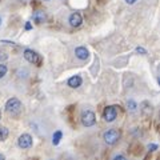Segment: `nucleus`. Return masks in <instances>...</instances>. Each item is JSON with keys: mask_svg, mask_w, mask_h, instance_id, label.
Wrapping results in <instances>:
<instances>
[{"mask_svg": "<svg viewBox=\"0 0 160 160\" xmlns=\"http://www.w3.org/2000/svg\"><path fill=\"white\" fill-rule=\"evenodd\" d=\"M6 111H7V113L12 115V116H16V115L22 112V103H20L16 98L9 99L6 103Z\"/></svg>", "mask_w": 160, "mask_h": 160, "instance_id": "nucleus-1", "label": "nucleus"}, {"mask_svg": "<svg viewBox=\"0 0 160 160\" xmlns=\"http://www.w3.org/2000/svg\"><path fill=\"white\" fill-rule=\"evenodd\" d=\"M24 59H26L27 62L32 63V64H36V66H40L42 62H43V59L40 58V55L36 51H33V49H29V48H27L26 51H24Z\"/></svg>", "mask_w": 160, "mask_h": 160, "instance_id": "nucleus-2", "label": "nucleus"}, {"mask_svg": "<svg viewBox=\"0 0 160 160\" xmlns=\"http://www.w3.org/2000/svg\"><path fill=\"white\" fill-rule=\"evenodd\" d=\"M103 138H104L106 144H108V146H113V144L118 143V140L120 139V132L116 131V129H108L107 132H104Z\"/></svg>", "mask_w": 160, "mask_h": 160, "instance_id": "nucleus-3", "label": "nucleus"}, {"mask_svg": "<svg viewBox=\"0 0 160 160\" xmlns=\"http://www.w3.org/2000/svg\"><path fill=\"white\" fill-rule=\"evenodd\" d=\"M33 144V140H32V136L28 133H23L20 135L19 139H18V146L23 149H27V148H31Z\"/></svg>", "mask_w": 160, "mask_h": 160, "instance_id": "nucleus-4", "label": "nucleus"}, {"mask_svg": "<svg viewBox=\"0 0 160 160\" xmlns=\"http://www.w3.org/2000/svg\"><path fill=\"white\" fill-rule=\"evenodd\" d=\"M82 123H83V126H86V127L95 126V123H96V116H95V113L92 111H84L82 113Z\"/></svg>", "mask_w": 160, "mask_h": 160, "instance_id": "nucleus-5", "label": "nucleus"}, {"mask_svg": "<svg viewBox=\"0 0 160 160\" xmlns=\"http://www.w3.org/2000/svg\"><path fill=\"white\" fill-rule=\"evenodd\" d=\"M118 116V112H116V108H115L113 106H109V107H106L104 108V112H103V118L106 122L111 123L113 122L115 119H116Z\"/></svg>", "mask_w": 160, "mask_h": 160, "instance_id": "nucleus-6", "label": "nucleus"}, {"mask_svg": "<svg viewBox=\"0 0 160 160\" xmlns=\"http://www.w3.org/2000/svg\"><path fill=\"white\" fill-rule=\"evenodd\" d=\"M82 23H83V18L79 12H73L71 16H69V24H71V27L76 28L79 26H82Z\"/></svg>", "mask_w": 160, "mask_h": 160, "instance_id": "nucleus-7", "label": "nucleus"}, {"mask_svg": "<svg viewBox=\"0 0 160 160\" xmlns=\"http://www.w3.org/2000/svg\"><path fill=\"white\" fill-rule=\"evenodd\" d=\"M67 83H68V86L71 87V88H79L80 86H82L83 80H82V78H80L79 75H75V76H72V78L68 79Z\"/></svg>", "mask_w": 160, "mask_h": 160, "instance_id": "nucleus-8", "label": "nucleus"}, {"mask_svg": "<svg viewBox=\"0 0 160 160\" xmlns=\"http://www.w3.org/2000/svg\"><path fill=\"white\" fill-rule=\"evenodd\" d=\"M75 53H76L78 59H80V60H86V59H88V56H89L88 49H87L86 47H78L76 49H75Z\"/></svg>", "mask_w": 160, "mask_h": 160, "instance_id": "nucleus-9", "label": "nucleus"}, {"mask_svg": "<svg viewBox=\"0 0 160 160\" xmlns=\"http://www.w3.org/2000/svg\"><path fill=\"white\" fill-rule=\"evenodd\" d=\"M32 19L36 23H43L44 20H46V13H44L43 11H35L33 15H32Z\"/></svg>", "mask_w": 160, "mask_h": 160, "instance_id": "nucleus-10", "label": "nucleus"}, {"mask_svg": "<svg viewBox=\"0 0 160 160\" xmlns=\"http://www.w3.org/2000/svg\"><path fill=\"white\" fill-rule=\"evenodd\" d=\"M8 128L7 127H3L0 126V142H4L7 138H8Z\"/></svg>", "mask_w": 160, "mask_h": 160, "instance_id": "nucleus-11", "label": "nucleus"}, {"mask_svg": "<svg viewBox=\"0 0 160 160\" xmlns=\"http://www.w3.org/2000/svg\"><path fill=\"white\" fill-rule=\"evenodd\" d=\"M62 136H63V133L60 132V131H56L53 133V136H52V143L55 144V146H58V144L60 143V139H62Z\"/></svg>", "mask_w": 160, "mask_h": 160, "instance_id": "nucleus-12", "label": "nucleus"}, {"mask_svg": "<svg viewBox=\"0 0 160 160\" xmlns=\"http://www.w3.org/2000/svg\"><path fill=\"white\" fill-rule=\"evenodd\" d=\"M7 75V67L4 64H0V79L4 78Z\"/></svg>", "mask_w": 160, "mask_h": 160, "instance_id": "nucleus-13", "label": "nucleus"}, {"mask_svg": "<svg viewBox=\"0 0 160 160\" xmlns=\"http://www.w3.org/2000/svg\"><path fill=\"white\" fill-rule=\"evenodd\" d=\"M127 106H128L129 109H132V111H135V109H136V103L132 102V100H129V102L127 103Z\"/></svg>", "mask_w": 160, "mask_h": 160, "instance_id": "nucleus-14", "label": "nucleus"}, {"mask_svg": "<svg viewBox=\"0 0 160 160\" xmlns=\"http://www.w3.org/2000/svg\"><path fill=\"white\" fill-rule=\"evenodd\" d=\"M136 52L140 53V55H147V51H146L144 48H142V47H138V48H136Z\"/></svg>", "mask_w": 160, "mask_h": 160, "instance_id": "nucleus-15", "label": "nucleus"}, {"mask_svg": "<svg viewBox=\"0 0 160 160\" xmlns=\"http://www.w3.org/2000/svg\"><path fill=\"white\" fill-rule=\"evenodd\" d=\"M148 149L149 151H155V149H158V146L156 144H148Z\"/></svg>", "mask_w": 160, "mask_h": 160, "instance_id": "nucleus-16", "label": "nucleus"}, {"mask_svg": "<svg viewBox=\"0 0 160 160\" xmlns=\"http://www.w3.org/2000/svg\"><path fill=\"white\" fill-rule=\"evenodd\" d=\"M124 2H126L127 4H135V3L138 2V0H124Z\"/></svg>", "mask_w": 160, "mask_h": 160, "instance_id": "nucleus-17", "label": "nucleus"}, {"mask_svg": "<svg viewBox=\"0 0 160 160\" xmlns=\"http://www.w3.org/2000/svg\"><path fill=\"white\" fill-rule=\"evenodd\" d=\"M115 159H124V156H123V155H118V156H115Z\"/></svg>", "mask_w": 160, "mask_h": 160, "instance_id": "nucleus-18", "label": "nucleus"}, {"mask_svg": "<svg viewBox=\"0 0 160 160\" xmlns=\"http://www.w3.org/2000/svg\"><path fill=\"white\" fill-rule=\"evenodd\" d=\"M26 28H27V29H31V24H29V23H27V26H26Z\"/></svg>", "mask_w": 160, "mask_h": 160, "instance_id": "nucleus-19", "label": "nucleus"}, {"mask_svg": "<svg viewBox=\"0 0 160 160\" xmlns=\"http://www.w3.org/2000/svg\"><path fill=\"white\" fill-rule=\"evenodd\" d=\"M4 159V155H2V153H0V160H3Z\"/></svg>", "mask_w": 160, "mask_h": 160, "instance_id": "nucleus-20", "label": "nucleus"}, {"mask_svg": "<svg viewBox=\"0 0 160 160\" xmlns=\"http://www.w3.org/2000/svg\"><path fill=\"white\" fill-rule=\"evenodd\" d=\"M0 119H2V111H0Z\"/></svg>", "mask_w": 160, "mask_h": 160, "instance_id": "nucleus-21", "label": "nucleus"}, {"mask_svg": "<svg viewBox=\"0 0 160 160\" xmlns=\"http://www.w3.org/2000/svg\"><path fill=\"white\" fill-rule=\"evenodd\" d=\"M0 24H2V19H0Z\"/></svg>", "mask_w": 160, "mask_h": 160, "instance_id": "nucleus-22", "label": "nucleus"}, {"mask_svg": "<svg viewBox=\"0 0 160 160\" xmlns=\"http://www.w3.org/2000/svg\"><path fill=\"white\" fill-rule=\"evenodd\" d=\"M44 2H48V0H44Z\"/></svg>", "mask_w": 160, "mask_h": 160, "instance_id": "nucleus-23", "label": "nucleus"}]
</instances>
